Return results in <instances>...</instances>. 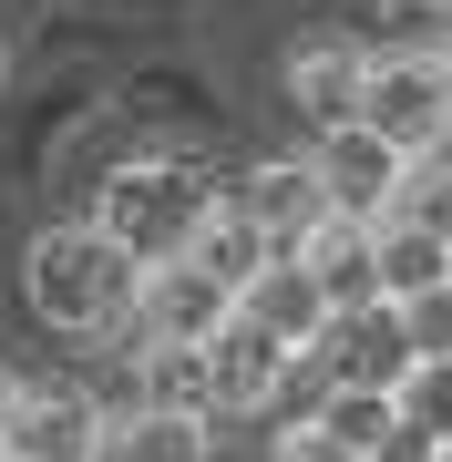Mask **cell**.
Masks as SVG:
<instances>
[{
    "label": "cell",
    "instance_id": "cell-1",
    "mask_svg": "<svg viewBox=\"0 0 452 462\" xmlns=\"http://www.w3.org/2000/svg\"><path fill=\"white\" fill-rule=\"evenodd\" d=\"M134 278L144 267L124 257L93 216L83 226H42L32 257H21V298H32V319L62 329V339H114L124 319H134Z\"/></svg>",
    "mask_w": 452,
    "mask_h": 462
},
{
    "label": "cell",
    "instance_id": "cell-8",
    "mask_svg": "<svg viewBox=\"0 0 452 462\" xmlns=\"http://www.w3.org/2000/svg\"><path fill=\"white\" fill-rule=\"evenodd\" d=\"M226 309H236V288L175 247V257H154L134 278V319H124V329H134V339H206Z\"/></svg>",
    "mask_w": 452,
    "mask_h": 462
},
{
    "label": "cell",
    "instance_id": "cell-22",
    "mask_svg": "<svg viewBox=\"0 0 452 462\" xmlns=\"http://www.w3.org/2000/svg\"><path fill=\"white\" fill-rule=\"evenodd\" d=\"M11 401H21V370H0V442H11Z\"/></svg>",
    "mask_w": 452,
    "mask_h": 462
},
{
    "label": "cell",
    "instance_id": "cell-12",
    "mask_svg": "<svg viewBox=\"0 0 452 462\" xmlns=\"http://www.w3.org/2000/svg\"><path fill=\"white\" fill-rule=\"evenodd\" d=\"M236 309H247V319H257L268 339L309 349V339H318V319H329V298H318V278H309L299 257H268V267H257L247 288H236Z\"/></svg>",
    "mask_w": 452,
    "mask_h": 462
},
{
    "label": "cell",
    "instance_id": "cell-9",
    "mask_svg": "<svg viewBox=\"0 0 452 462\" xmlns=\"http://www.w3.org/2000/svg\"><path fill=\"white\" fill-rule=\"evenodd\" d=\"M226 206L247 216V226L268 236L278 257L299 247V236L318 226V216H329V196H318V175H309V154H268V165H247V175H236V196H226Z\"/></svg>",
    "mask_w": 452,
    "mask_h": 462
},
{
    "label": "cell",
    "instance_id": "cell-3",
    "mask_svg": "<svg viewBox=\"0 0 452 462\" xmlns=\"http://www.w3.org/2000/svg\"><path fill=\"white\" fill-rule=\"evenodd\" d=\"M391 154H432L452 144V62H421V51H370L360 72V114Z\"/></svg>",
    "mask_w": 452,
    "mask_h": 462
},
{
    "label": "cell",
    "instance_id": "cell-24",
    "mask_svg": "<svg viewBox=\"0 0 452 462\" xmlns=\"http://www.w3.org/2000/svg\"><path fill=\"white\" fill-rule=\"evenodd\" d=\"M0 83H11V51H0Z\"/></svg>",
    "mask_w": 452,
    "mask_h": 462
},
{
    "label": "cell",
    "instance_id": "cell-16",
    "mask_svg": "<svg viewBox=\"0 0 452 462\" xmlns=\"http://www.w3.org/2000/svg\"><path fill=\"white\" fill-rule=\"evenodd\" d=\"M391 411L442 442V431H452V349H411V370L391 380Z\"/></svg>",
    "mask_w": 452,
    "mask_h": 462
},
{
    "label": "cell",
    "instance_id": "cell-17",
    "mask_svg": "<svg viewBox=\"0 0 452 462\" xmlns=\"http://www.w3.org/2000/svg\"><path fill=\"white\" fill-rule=\"evenodd\" d=\"M309 421L329 431V442L370 452V442H381L391 421H401V411H391V391H339V380H318V411H309Z\"/></svg>",
    "mask_w": 452,
    "mask_h": 462
},
{
    "label": "cell",
    "instance_id": "cell-11",
    "mask_svg": "<svg viewBox=\"0 0 452 462\" xmlns=\"http://www.w3.org/2000/svg\"><path fill=\"white\" fill-rule=\"evenodd\" d=\"M452 278V236L442 226H421V216H370V288L401 309V298L421 288H442Z\"/></svg>",
    "mask_w": 452,
    "mask_h": 462
},
{
    "label": "cell",
    "instance_id": "cell-14",
    "mask_svg": "<svg viewBox=\"0 0 452 462\" xmlns=\"http://www.w3.org/2000/svg\"><path fill=\"white\" fill-rule=\"evenodd\" d=\"M134 401L217 421V401H206V349H196V339H134Z\"/></svg>",
    "mask_w": 452,
    "mask_h": 462
},
{
    "label": "cell",
    "instance_id": "cell-15",
    "mask_svg": "<svg viewBox=\"0 0 452 462\" xmlns=\"http://www.w3.org/2000/svg\"><path fill=\"white\" fill-rule=\"evenodd\" d=\"M185 257H196V267H217L226 288H247V278H257V267H268L278 247H268V236H257V226H247L236 206H206V226L185 236Z\"/></svg>",
    "mask_w": 452,
    "mask_h": 462
},
{
    "label": "cell",
    "instance_id": "cell-19",
    "mask_svg": "<svg viewBox=\"0 0 452 462\" xmlns=\"http://www.w3.org/2000/svg\"><path fill=\"white\" fill-rule=\"evenodd\" d=\"M391 216H421V226H442V236H452V144H432V154H411V165H401V196H391Z\"/></svg>",
    "mask_w": 452,
    "mask_h": 462
},
{
    "label": "cell",
    "instance_id": "cell-23",
    "mask_svg": "<svg viewBox=\"0 0 452 462\" xmlns=\"http://www.w3.org/2000/svg\"><path fill=\"white\" fill-rule=\"evenodd\" d=\"M432 462H452V431H442V442H432Z\"/></svg>",
    "mask_w": 452,
    "mask_h": 462
},
{
    "label": "cell",
    "instance_id": "cell-4",
    "mask_svg": "<svg viewBox=\"0 0 452 462\" xmlns=\"http://www.w3.org/2000/svg\"><path fill=\"white\" fill-rule=\"evenodd\" d=\"M299 360L318 380H339V391H391V380L411 370V329H401L391 298H350V309L318 319V339L299 349Z\"/></svg>",
    "mask_w": 452,
    "mask_h": 462
},
{
    "label": "cell",
    "instance_id": "cell-21",
    "mask_svg": "<svg viewBox=\"0 0 452 462\" xmlns=\"http://www.w3.org/2000/svg\"><path fill=\"white\" fill-rule=\"evenodd\" d=\"M268 462H360V452L329 442L318 421H288V431H268Z\"/></svg>",
    "mask_w": 452,
    "mask_h": 462
},
{
    "label": "cell",
    "instance_id": "cell-7",
    "mask_svg": "<svg viewBox=\"0 0 452 462\" xmlns=\"http://www.w3.org/2000/svg\"><path fill=\"white\" fill-rule=\"evenodd\" d=\"M401 165L411 154H391L370 124H329L309 144V175H318V196H329V216H391V196H401Z\"/></svg>",
    "mask_w": 452,
    "mask_h": 462
},
{
    "label": "cell",
    "instance_id": "cell-5",
    "mask_svg": "<svg viewBox=\"0 0 452 462\" xmlns=\"http://www.w3.org/2000/svg\"><path fill=\"white\" fill-rule=\"evenodd\" d=\"M103 431H114V411L83 391V380H21L11 401V462H103Z\"/></svg>",
    "mask_w": 452,
    "mask_h": 462
},
{
    "label": "cell",
    "instance_id": "cell-13",
    "mask_svg": "<svg viewBox=\"0 0 452 462\" xmlns=\"http://www.w3.org/2000/svg\"><path fill=\"white\" fill-rule=\"evenodd\" d=\"M206 452H217V421L206 411H154V401H134L103 431V462H206Z\"/></svg>",
    "mask_w": 452,
    "mask_h": 462
},
{
    "label": "cell",
    "instance_id": "cell-6",
    "mask_svg": "<svg viewBox=\"0 0 452 462\" xmlns=\"http://www.w3.org/2000/svg\"><path fill=\"white\" fill-rule=\"evenodd\" d=\"M196 349H206V401H217V411H278L288 370H299V349H288V339H268L247 309H226Z\"/></svg>",
    "mask_w": 452,
    "mask_h": 462
},
{
    "label": "cell",
    "instance_id": "cell-10",
    "mask_svg": "<svg viewBox=\"0 0 452 462\" xmlns=\"http://www.w3.org/2000/svg\"><path fill=\"white\" fill-rule=\"evenodd\" d=\"M360 72H370V42L318 32V42L288 51V103H299L318 134H329V124H350V114H360Z\"/></svg>",
    "mask_w": 452,
    "mask_h": 462
},
{
    "label": "cell",
    "instance_id": "cell-25",
    "mask_svg": "<svg viewBox=\"0 0 452 462\" xmlns=\"http://www.w3.org/2000/svg\"><path fill=\"white\" fill-rule=\"evenodd\" d=\"M0 462H11V452H0Z\"/></svg>",
    "mask_w": 452,
    "mask_h": 462
},
{
    "label": "cell",
    "instance_id": "cell-20",
    "mask_svg": "<svg viewBox=\"0 0 452 462\" xmlns=\"http://www.w3.org/2000/svg\"><path fill=\"white\" fill-rule=\"evenodd\" d=\"M401 329H411V349H452V278L421 288V298H401Z\"/></svg>",
    "mask_w": 452,
    "mask_h": 462
},
{
    "label": "cell",
    "instance_id": "cell-18",
    "mask_svg": "<svg viewBox=\"0 0 452 462\" xmlns=\"http://www.w3.org/2000/svg\"><path fill=\"white\" fill-rule=\"evenodd\" d=\"M370 51H421V62H452V0H381V42Z\"/></svg>",
    "mask_w": 452,
    "mask_h": 462
},
{
    "label": "cell",
    "instance_id": "cell-2",
    "mask_svg": "<svg viewBox=\"0 0 452 462\" xmlns=\"http://www.w3.org/2000/svg\"><path fill=\"white\" fill-rule=\"evenodd\" d=\"M206 206H217V185H206L196 154H134V165H114V175H103L93 226L114 236L134 267H154V257H175L185 236L206 226Z\"/></svg>",
    "mask_w": 452,
    "mask_h": 462
}]
</instances>
